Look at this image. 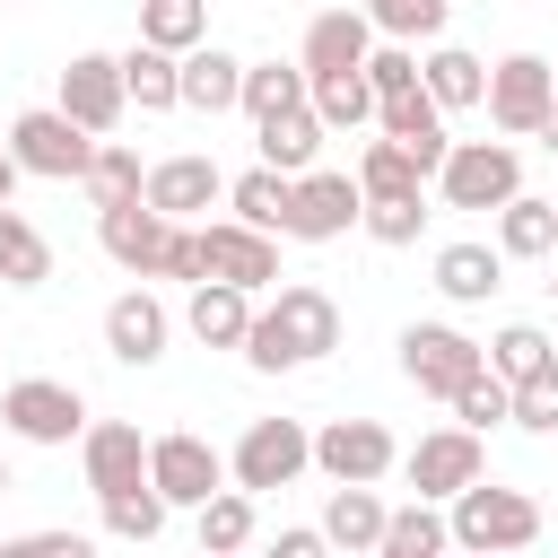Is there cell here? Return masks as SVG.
I'll use <instances>...</instances> for the list:
<instances>
[{
	"label": "cell",
	"instance_id": "cell-1",
	"mask_svg": "<svg viewBox=\"0 0 558 558\" xmlns=\"http://www.w3.org/2000/svg\"><path fill=\"white\" fill-rule=\"evenodd\" d=\"M340 349V305H331V288H279L262 314H253V340H244V357L262 366V375H288V366H314V357H331Z\"/></svg>",
	"mask_w": 558,
	"mask_h": 558
},
{
	"label": "cell",
	"instance_id": "cell-2",
	"mask_svg": "<svg viewBox=\"0 0 558 558\" xmlns=\"http://www.w3.org/2000/svg\"><path fill=\"white\" fill-rule=\"evenodd\" d=\"M445 523H453V549H462V558H514V549L541 541V506H532L523 488H497V480L462 488Z\"/></svg>",
	"mask_w": 558,
	"mask_h": 558
},
{
	"label": "cell",
	"instance_id": "cell-3",
	"mask_svg": "<svg viewBox=\"0 0 558 558\" xmlns=\"http://www.w3.org/2000/svg\"><path fill=\"white\" fill-rule=\"evenodd\" d=\"M96 148H105V140H87L61 105H35V113L9 122V157H17V174H44V183H87Z\"/></svg>",
	"mask_w": 558,
	"mask_h": 558
},
{
	"label": "cell",
	"instance_id": "cell-4",
	"mask_svg": "<svg viewBox=\"0 0 558 558\" xmlns=\"http://www.w3.org/2000/svg\"><path fill=\"white\" fill-rule=\"evenodd\" d=\"M549 113H558V78H549V61H541V52H506V61L488 70V122H497L506 140H541Z\"/></svg>",
	"mask_w": 558,
	"mask_h": 558
},
{
	"label": "cell",
	"instance_id": "cell-5",
	"mask_svg": "<svg viewBox=\"0 0 558 558\" xmlns=\"http://www.w3.org/2000/svg\"><path fill=\"white\" fill-rule=\"evenodd\" d=\"M436 192H445V209H506L523 192V157L506 140H453Z\"/></svg>",
	"mask_w": 558,
	"mask_h": 558
},
{
	"label": "cell",
	"instance_id": "cell-6",
	"mask_svg": "<svg viewBox=\"0 0 558 558\" xmlns=\"http://www.w3.org/2000/svg\"><path fill=\"white\" fill-rule=\"evenodd\" d=\"M401 375H410L418 392L453 401L471 375H488V349H480L471 331H453V323H410V331H401Z\"/></svg>",
	"mask_w": 558,
	"mask_h": 558
},
{
	"label": "cell",
	"instance_id": "cell-7",
	"mask_svg": "<svg viewBox=\"0 0 558 558\" xmlns=\"http://www.w3.org/2000/svg\"><path fill=\"white\" fill-rule=\"evenodd\" d=\"M392 462H401V445H392L384 418H323L314 427V471L331 488H375Z\"/></svg>",
	"mask_w": 558,
	"mask_h": 558
},
{
	"label": "cell",
	"instance_id": "cell-8",
	"mask_svg": "<svg viewBox=\"0 0 558 558\" xmlns=\"http://www.w3.org/2000/svg\"><path fill=\"white\" fill-rule=\"evenodd\" d=\"M148 488L166 497V506H209L218 488H227V453L209 445V436H192V427H174V436H148Z\"/></svg>",
	"mask_w": 558,
	"mask_h": 558
},
{
	"label": "cell",
	"instance_id": "cell-9",
	"mask_svg": "<svg viewBox=\"0 0 558 558\" xmlns=\"http://www.w3.org/2000/svg\"><path fill=\"white\" fill-rule=\"evenodd\" d=\"M0 427H9L17 445H70V436H87V401H78V384L26 375V384L0 392Z\"/></svg>",
	"mask_w": 558,
	"mask_h": 558
},
{
	"label": "cell",
	"instance_id": "cell-10",
	"mask_svg": "<svg viewBox=\"0 0 558 558\" xmlns=\"http://www.w3.org/2000/svg\"><path fill=\"white\" fill-rule=\"evenodd\" d=\"M305 462H314V436H305L296 418H253V427L235 436V453H227V480H235L244 497H262V488H288Z\"/></svg>",
	"mask_w": 558,
	"mask_h": 558
},
{
	"label": "cell",
	"instance_id": "cell-11",
	"mask_svg": "<svg viewBox=\"0 0 558 558\" xmlns=\"http://www.w3.org/2000/svg\"><path fill=\"white\" fill-rule=\"evenodd\" d=\"M401 480L418 488V506H445V497H462V488L488 480V453H480L471 427H436V436H418L401 453Z\"/></svg>",
	"mask_w": 558,
	"mask_h": 558
},
{
	"label": "cell",
	"instance_id": "cell-12",
	"mask_svg": "<svg viewBox=\"0 0 558 558\" xmlns=\"http://www.w3.org/2000/svg\"><path fill=\"white\" fill-rule=\"evenodd\" d=\"M349 227H366V192H357V174L314 166V174L288 183V235H296V244H331V235H349Z\"/></svg>",
	"mask_w": 558,
	"mask_h": 558
},
{
	"label": "cell",
	"instance_id": "cell-13",
	"mask_svg": "<svg viewBox=\"0 0 558 558\" xmlns=\"http://www.w3.org/2000/svg\"><path fill=\"white\" fill-rule=\"evenodd\" d=\"M61 113H70L87 140H105V131L131 113V87H122V52H70V61H61Z\"/></svg>",
	"mask_w": 558,
	"mask_h": 558
},
{
	"label": "cell",
	"instance_id": "cell-14",
	"mask_svg": "<svg viewBox=\"0 0 558 558\" xmlns=\"http://www.w3.org/2000/svg\"><path fill=\"white\" fill-rule=\"evenodd\" d=\"M201 262H209L218 288H244V296H262L279 279V244L262 227H244V218H209L201 227Z\"/></svg>",
	"mask_w": 558,
	"mask_h": 558
},
{
	"label": "cell",
	"instance_id": "cell-15",
	"mask_svg": "<svg viewBox=\"0 0 558 558\" xmlns=\"http://www.w3.org/2000/svg\"><path fill=\"white\" fill-rule=\"evenodd\" d=\"M174 218H157L148 201H131V209H96V244L131 270V279H166V253H174Z\"/></svg>",
	"mask_w": 558,
	"mask_h": 558
},
{
	"label": "cell",
	"instance_id": "cell-16",
	"mask_svg": "<svg viewBox=\"0 0 558 558\" xmlns=\"http://www.w3.org/2000/svg\"><path fill=\"white\" fill-rule=\"evenodd\" d=\"M209 201H227V174H218V157L183 148V157H157V166H148V209H157V218L192 227Z\"/></svg>",
	"mask_w": 558,
	"mask_h": 558
},
{
	"label": "cell",
	"instance_id": "cell-17",
	"mask_svg": "<svg viewBox=\"0 0 558 558\" xmlns=\"http://www.w3.org/2000/svg\"><path fill=\"white\" fill-rule=\"evenodd\" d=\"M78 462H87V488L96 497H122V488H148V436L131 418H96L78 436Z\"/></svg>",
	"mask_w": 558,
	"mask_h": 558
},
{
	"label": "cell",
	"instance_id": "cell-18",
	"mask_svg": "<svg viewBox=\"0 0 558 558\" xmlns=\"http://www.w3.org/2000/svg\"><path fill=\"white\" fill-rule=\"evenodd\" d=\"M366 52H375V26H366V9H323V17L305 26V52H296V70H305V78H349V70H366Z\"/></svg>",
	"mask_w": 558,
	"mask_h": 558
},
{
	"label": "cell",
	"instance_id": "cell-19",
	"mask_svg": "<svg viewBox=\"0 0 558 558\" xmlns=\"http://www.w3.org/2000/svg\"><path fill=\"white\" fill-rule=\"evenodd\" d=\"M166 331H174V314H166L148 288H122V296L105 305V349H113L122 366H157V357H166Z\"/></svg>",
	"mask_w": 558,
	"mask_h": 558
},
{
	"label": "cell",
	"instance_id": "cell-20",
	"mask_svg": "<svg viewBox=\"0 0 558 558\" xmlns=\"http://www.w3.org/2000/svg\"><path fill=\"white\" fill-rule=\"evenodd\" d=\"M375 131L384 140H401L427 174H445V157H453V140H445V113H436V96H427V78L410 87V96H392V105H375Z\"/></svg>",
	"mask_w": 558,
	"mask_h": 558
},
{
	"label": "cell",
	"instance_id": "cell-21",
	"mask_svg": "<svg viewBox=\"0 0 558 558\" xmlns=\"http://www.w3.org/2000/svg\"><path fill=\"white\" fill-rule=\"evenodd\" d=\"M323 140H331V131H323V113H314V105H288V113L253 122V148H262V166H270V174H288V183H296V174H314Z\"/></svg>",
	"mask_w": 558,
	"mask_h": 558
},
{
	"label": "cell",
	"instance_id": "cell-22",
	"mask_svg": "<svg viewBox=\"0 0 558 558\" xmlns=\"http://www.w3.org/2000/svg\"><path fill=\"white\" fill-rule=\"evenodd\" d=\"M253 314H262V305H253L244 288H218V279H201V288L183 296V323H192L201 349H244V340H253Z\"/></svg>",
	"mask_w": 558,
	"mask_h": 558
},
{
	"label": "cell",
	"instance_id": "cell-23",
	"mask_svg": "<svg viewBox=\"0 0 558 558\" xmlns=\"http://www.w3.org/2000/svg\"><path fill=\"white\" fill-rule=\"evenodd\" d=\"M427 183H436V174H427L401 140L375 131V140L357 148V192H366V201H427Z\"/></svg>",
	"mask_w": 558,
	"mask_h": 558
},
{
	"label": "cell",
	"instance_id": "cell-24",
	"mask_svg": "<svg viewBox=\"0 0 558 558\" xmlns=\"http://www.w3.org/2000/svg\"><path fill=\"white\" fill-rule=\"evenodd\" d=\"M183 105H192V113H235V105H244V61H235L227 44L183 52Z\"/></svg>",
	"mask_w": 558,
	"mask_h": 558
},
{
	"label": "cell",
	"instance_id": "cell-25",
	"mask_svg": "<svg viewBox=\"0 0 558 558\" xmlns=\"http://www.w3.org/2000/svg\"><path fill=\"white\" fill-rule=\"evenodd\" d=\"M418 78H427L436 113H471V105H488V61L462 52V44H436V52L418 61Z\"/></svg>",
	"mask_w": 558,
	"mask_h": 558
},
{
	"label": "cell",
	"instance_id": "cell-26",
	"mask_svg": "<svg viewBox=\"0 0 558 558\" xmlns=\"http://www.w3.org/2000/svg\"><path fill=\"white\" fill-rule=\"evenodd\" d=\"M497 253H506V262H549V253H558V201L514 192V201L497 209Z\"/></svg>",
	"mask_w": 558,
	"mask_h": 558
},
{
	"label": "cell",
	"instance_id": "cell-27",
	"mask_svg": "<svg viewBox=\"0 0 558 558\" xmlns=\"http://www.w3.org/2000/svg\"><path fill=\"white\" fill-rule=\"evenodd\" d=\"M436 288H445L453 305H488V296L506 288V253H488V244H445V253H436Z\"/></svg>",
	"mask_w": 558,
	"mask_h": 558
},
{
	"label": "cell",
	"instance_id": "cell-28",
	"mask_svg": "<svg viewBox=\"0 0 558 558\" xmlns=\"http://www.w3.org/2000/svg\"><path fill=\"white\" fill-rule=\"evenodd\" d=\"M384 523H392V506H384L375 488H331V497H323V541H331V549H375Z\"/></svg>",
	"mask_w": 558,
	"mask_h": 558
},
{
	"label": "cell",
	"instance_id": "cell-29",
	"mask_svg": "<svg viewBox=\"0 0 558 558\" xmlns=\"http://www.w3.org/2000/svg\"><path fill=\"white\" fill-rule=\"evenodd\" d=\"M122 87H131L140 113H174V105H183V61L157 52V44H131V52H122Z\"/></svg>",
	"mask_w": 558,
	"mask_h": 558
},
{
	"label": "cell",
	"instance_id": "cell-30",
	"mask_svg": "<svg viewBox=\"0 0 558 558\" xmlns=\"http://www.w3.org/2000/svg\"><path fill=\"white\" fill-rule=\"evenodd\" d=\"M52 279V244L26 209H0V288H44Z\"/></svg>",
	"mask_w": 558,
	"mask_h": 558
},
{
	"label": "cell",
	"instance_id": "cell-31",
	"mask_svg": "<svg viewBox=\"0 0 558 558\" xmlns=\"http://www.w3.org/2000/svg\"><path fill=\"white\" fill-rule=\"evenodd\" d=\"M375 558H453V523L436 514V506H392V523H384V541H375Z\"/></svg>",
	"mask_w": 558,
	"mask_h": 558
},
{
	"label": "cell",
	"instance_id": "cell-32",
	"mask_svg": "<svg viewBox=\"0 0 558 558\" xmlns=\"http://www.w3.org/2000/svg\"><path fill=\"white\" fill-rule=\"evenodd\" d=\"M87 201H96V209H131V201H148V166H140L131 140H105V148H96V166H87Z\"/></svg>",
	"mask_w": 558,
	"mask_h": 558
},
{
	"label": "cell",
	"instance_id": "cell-33",
	"mask_svg": "<svg viewBox=\"0 0 558 558\" xmlns=\"http://www.w3.org/2000/svg\"><path fill=\"white\" fill-rule=\"evenodd\" d=\"M558 366V340L541 331V323H506L497 340H488V375L497 384H532V375H549Z\"/></svg>",
	"mask_w": 558,
	"mask_h": 558
},
{
	"label": "cell",
	"instance_id": "cell-34",
	"mask_svg": "<svg viewBox=\"0 0 558 558\" xmlns=\"http://www.w3.org/2000/svg\"><path fill=\"white\" fill-rule=\"evenodd\" d=\"M140 44H157V52H201L209 44V9L201 0H140Z\"/></svg>",
	"mask_w": 558,
	"mask_h": 558
},
{
	"label": "cell",
	"instance_id": "cell-35",
	"mask_svg": "<svg viewBox=\"0 0 558 558\" xmlns=\"http://www.w3.org/2000/svg\"><path fill=\"white\" fill-rule=\"evenodd\" d=\"M253 532H262V514L244 488H218L201 506V558H235V549H253Z\"/></svg>",
	"mask_w": 558,
	"mask_h": 558
},
{
	"label": "cell",
	"instance_id": "cell-36",
	"mask_svg": "<svg viewBox=\"0 0 558 558\" xmlns=\"http://www.w3.org/2000/svg\"><path fill=\"white\" fill-rule=\"evenodd\" d=\"M305 70L296 61H244V105L235 113H253V122H270V113H288V105H305Z\"/></svg>",
	"mask_w": 558,
	"mask_h": 558
},
{
	"label": "cell",
	"instance_id": "cell-37",
	"mask_svg": "<svg viewBox=\"0 0 558 558\" xmlns=\"http://www.w3.org/2000/svg\"><path fill=\"white\" fill-rule=\"evenodd\" d=\"M445 17H453V0H366L375 44H410V52H418V35H445Z\"/></svg>",
	"mask_w": 558,
	"mask_h": 558
},
{
	"label": "cell",
	"instance_id": "cell-38",
	"mask_svg": "<svg viewBox=\"0 0 558 558\" xmlns=\"http://www.w3.org/2000/svg\"><path fill=\"white\" fill-rule=\"evenodd\" d=\"M227 201H235V218H244V227H262V235H288V174L253 166V174H235V183H227Z\"/></svg>",
	"mask_w": 558,
	"mask_h": 558
},
{
	"label": "cell",
	"instance_id": "cell-39",
	"mask_svg": "<svg viewBox=\"0 0 558 558\" xmlns=\"http://www.w3.org/2000/svg\"><path fill=\"white\" fill-rule=\"evenodd\" d=\"M305 105L323 113V131H357V122H375V87H366V70H349V78H314Z\"/></svg>",
	"mask_w": 558,
	"mask_h": 558
},
{
	"label": "cell",
	"instance_id": "cell-40",
	"mask_svg": "<svg viewBox=\"0 0 558 558\" xmlns=\"http://www.w3.org/2000/svg\"><path fill=\"white\" fill-rule=\"evenodd\" d=\"M96 506H105V532H113V541H157L166 514H174L157 488H122V497H96Z\"/></svg>",
	"mask_w": 558,
	"mask_h": 558
},
{
	"label": "cell",
	"instance_id": "cell-41",
	"mask_svg": "<svg viewBox=\"0 0 558 558\" xmlns=\"http://www.w3.org/2000/svg\"><path fill=\"white\" fill-rule=\"evenodd\" d=\"M453 418H462L471 436H488L497 418H514V384H497V375H471V384L453 392Z\"/></svg>",
	"mask_w": 558,
	"mask_h": 558
},
{
	"label": "cell",
	"instance_id": "cell-42",
	"mask_svg": "<svg viewBox=\"0 0 558 558\" xmlns=\"http://www.w3.org/2000/svg\"><path fill=\"white\" fill-rule=\"evenodd\" d=\"M366 87H375V105L410 96V87H418V52H410V44H375V52H366Z\"/></svg>",
	"mask_w": 558,
	"mask_h": 558
},
{
	"label": "cell",
	"instance_id": "cell-43",
	"mask_svg": "<svg viewBox=\"0 0 558 558\" xmlns=\"http://www.w3.org/2000/svg\"><path fill=\"white\" fill-rule=\"evenodd\" d=\"M427 227V201H366V235L375 244H418Z\"/></svg>",
	"mask_w": 558,
	"mask_h": 558
},
{
	"label": "cell",
	"instance_id": "cell-44",
	"mask_svg": "<svg viewBox=\"0 0 558 558\" xmlns=\"http://www.w3.org/2000/svg\"><path fill=\"white\" fill-rule=\"evenodd\" d=\"M514 427L558 436V366H549V375H532V384H514Z\"/></svg>",
	"mask_w": 558,
	"mask_h": 558
},
{
	"label": "cell",
	"instance_id": "cell-45",
	"mask_svg": "<svg viewBox=\"0 0 558 558\" xmlns=\"http://www.w3.org/2000/svg\"><path fill=\"white\" fill-rule=\"evenodd\" d=\"M0 558H96V541L87 532H17V541H0Z\"/></svg>",
	"mask_w": 558,
	"mask_h": 558
},
{
	"label": "cell",
	"instance_id": "cell-46",
	"mask_svg": "<svg viewBox=\"0 0 558 558\" xmlns=\"http://www.w3.org/2000/svg\"><path fill=\"white\" fill-rule=\"evenodd\" d=\"M166 279H183V288H201V279H209V262H201V227H183V235H174V253H166Z\"/></svg>",
	"mask_w": 558,
	"mask_h": 558
},
{
	"label": "cell",
	"instance_id": "cell-47",
	"mask_svg": "<svg viewBox=\"0 0 558 558\" xmlns=\"http://www.w3.org/2000/svg\"><path fill=\"white\" fill-rule=\"evenodd\" d=\"M262 558H331V541H323V523H288Z\"/></svg>",
	"mask_w": 558,
	"mask_h": 558
},
{
	"label": "cell",
	"instance_id": "cell-48",
	"mask_svg": "<svg viewBox=\"0 0 558 558\" xmlns=\"http://www.w3.org/2000/svg\"><path fill=\"white\" fill-rule=\"evenodd\" d=\"M9 192H17V157H9V140H0V209H9Z\"/></svg>",
	"mask_w": 558,
	"mask_h": 558
},
{
	"label": "cell",
	"instance_id": "cell-49",
	"mask_svg": "<svg viewBox=\"0 0 558 558\" xmlns=\"http://www.w3.org/2000/svg\"><path fill=\"white\" fill-rule=\"evenodd\" d=\"M541 148H558V113H549V131H541Z\"/></svg>",
	"mask_w": 558,
	"mask_h": 558
},
{
	"label": "cell",
	"instance_id": "cell-50",
	"mask_svg": "<svg viewBox=\"0 0 558 558\" xmlns=\"http://www.w3.org/2000/svg\"><path fill=\"white\" fill-rule=\"evenodd\" d=\"M0 497H9V453H0Z\"/></svg>",
	"mask_w": 558,
	"mask_h": 558
},
{
	"label": "cell",
	"instance_id": "cell-51",
	"mask_svg": "<svg viewBox=\"0 0 558 558\" xmlns=\"http://www.w3.org/2000/svg\"><path fill=\"white\" fill-rule=\"evenodd\" d=\"M549 78H558V61H549Z\"/></svg>",
	"mask_w": 558,
	"mask_h": 558
},
{
	"label": "cell",
	"instance_id": "cell-52",
	"mask_svg": "<svg viewBox=\"0 0 558 558\" xmlns=\"http://www.w3.org/2000/svg\"><path fill=\"white\" fill-rule=\"evenodd\" d=\"M549 296H558V279H549Z\"/></svg>",
	"mask_w": 558,
	"mask_h": 558
},
{
	"label": "cell",
	"instance_id": "cell-53",
	"mask_svg": "<svg viewBox=\"0 0 558 558\" xmlns=\"http://www.w3.org/2000/svg\"><path fill=\"white\" fill-rule=\"evenodd\" d=\"M0 9H9V0H0Z\"/></svg>",
	"mask_w": 558,
	"mask_h": 558
}]
</instances>
